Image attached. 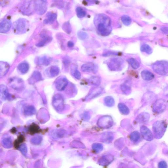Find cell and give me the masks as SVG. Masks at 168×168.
Instances as JSON below:
<instances>
[{
	"label": "cell",
	"instance_id": "6da1fadb",
	"mask_svg": "<svg viewBox=\"0 0 168 168\" xmlns=\"http://www.w3.org/2000/svg\"><path fill=\"white\" fill-rule=\"evenodd\" d=\"M95 24L97 31L103 36H107L112 31L111 20L109 17L104 14H100L96 17Z\"/></svg>",
	"mask_w": 168,
	"mask_h": 168
},
{
	"label": "cell",
	"instance_id": "7a4b0ae2",
	"mask_svg": "<svg viewBox=\"0 0 168 168\" xmlns=\"http://www.w3.org/2000/svg\"><path fill=\"white\" fill-rule=\"evenodd\" d=\"M167 127V124L163 120H158L153 124V130L155 137L160 139L163 136Z\"/></svg>",
	"mask_w": 168,
	"mask_h": 168
},
{
	"label": "cell",
	"instance_id": "3957f363",
	"mask_svg": "<svg viewBox=\"0 0 168 168\" xmlns=\"http://www.w3.org/2000/svg\"><path fill=\"white\" fill-rule=\"evenodd\" d=\"M29 23L27 20L25 19L21 18L14 22L13 29L15 34H21L27 31Z\"/></svg>",
	"mask_w": 168,
	"mask_h": 168
},
{
	"label": "cell",
	"instance_id": "277c9868",
	"mask_svg": "<svg viewBox=\"0 0 168 168\" xmlns=\"http://www.w3.org/2000/svg\"><path fill=\"white\" fill-rule=\"evenodd\" d=\"M152 68L159 75H166L168 73V62L164 61H157L152 65Z\"/></svg>",
	"mask_w": 168,
	"mask_h": 168
},
{
	"label": "cell",
	"instance_id": "5b68a950",
	"mask_svg": "<svg viewBox=\"0 0 168 168\" xmlns=\"http://www.w3.org/2000/svg\"><path fill=\"white\" fill-rule=\"evenodd\" d=\"M20 10L25 15H30L35 11L34 1H27L23 3L20 6Z\"/></svg>",
	"mask_w": 168,
	"mask_h": 168
},
{
	"label": "cell",
	"instance_id": "8992f818",
	"mask_svg": "<svg viewBox=\"0 0 168 168\" xmlns=\"http://www.w3.org/2000/svg\"><path fill=\"white\" fill-rule=\"evenodd\" d=\"M167 104L166 101L163 99H159L153 104L152 110L154 112L160 114L163 113L167 108Z\"/></svg>",
	"mask_w": 168,
	"mask_h": 168
},
{
	"label": "cell",
	"instance_id": "52a82bcc",
	"mask_svg": "<svg viewBox=\"0 0 168 168\" xmlns=\"http://www.w3.org/2000/svg\"><path fill=\"white\" fill-rule=\"evenodd\" d=\"M52 105L58 111H62L64 108V101L63 96L60 94H56L53 97Z\"/></svg>",
	"mask_w": 168,
	"mask_h": 168
},
{
	"label": "cell",
	"instance_id": "ba28073f",
	"mask_svg": "<svg viewBox=\"0 0 168 168\" xmlns=\"http://www.w3.org/2000/svg\"><path fill=\"white\" fill-rule=\"evenodd\" d=\"M113 121L112 117L106 115L100 118L97 122V125L100 128L104 129L110 128L112 126Z\"/></svg>",
	"mask_w": 168,
	"mask_h": 168
},
{
	"label": "cell",
	"instance_id": "9c48e42d",
	"mask_svg": "<svg viewBox=\"0 0 168 168\" xmlns=\"http://www.w3.org/2000/svg\"><path fill=\"white\" fill-rule=\"evenodd\" d=\"M46 1H34L35 11L40 15L46 13L48 9V3Z\"/></svg>",
	"mask_w": 168,
	"mask_h": 168
},
{
	"label": "cell",
	"instance_id": "30bf717a",
	"mask_svg": "<svg viewBox=\"0 0 168 168\" xmlns=\"http://www.w3.org/2000/svg\"><path fill=\"white\" fill-rule=\"evenodd\" d=\"M123 63V59L118 58L111 59L107 64L109 68L111 70L117 71L122 69Z\"/></svg>",
	"mask_w": 168,
	"mask_h": 168
},
{
	"label": "cell",
	"instance_id": "8fae6325",
	"mask_svg": "<svg viewBox=\"0 0 168 168\" xmlns=\"http://www.w3.org/2000/svg\"><path fill=\"white\" fill-rule=\"evenodd\" d=\"M9 83L12 87L17 91L22 90L24 87V82L20 78H11L10 80Z\"/></svg>",
	"mask_w": 168,
	"mask_h": 168
},
{
	"label": "cell",
	"instance_id": "7c38bea8",
	"mask_svg": "<svg viewBox=\"0 0 168 168\" xmlns=\"http://www.w3.org/2000/svg\"><path fill=\"white\" fill-rule=\"evenodd\" d=\"M141 135L144 140L151 141L153 139V135L150 130L145 126H142L140 128Z\"/></svg>",
	"mask_w": 168,
	"mask_h": 168
},
{
	"label": "cell",
	"instance_id": "4fadbf2b",
	"mask_svg": "<svg viewBox=\"0 0 168 168\" xmlns=\"http://www.w3.org/2000/svg\"><path fill=\"white\" fill-rule=\"evenodd\" d=\"M81 70L83 72L96 73L98 71V67L93 63H87L83 64Z\"/></svg>",
	"mask_w": 168,
	"mask_h": 168
},
{
	"label": "cell",
	"instance_id": "5bb4252c",
	"mask_svg": "<svg viewBox=\"0 0 168 168\" xmlns=\"http://www.w3.org/2000/svg\"><path fill=\"white\" fill-rule=\"evenodd\" d=\"M11 26L10 20L8 19L3 20L0 24V32L2 33H6L10 30Z\"/></svg>",
	"mask_w": 168,
	"mask_h": 168
},
{
	"label": "cell",
	"instance_id": "9a60e30c",
	"mask_svg": "<svg viewBox=\"0 0 168 168\" xmlns=\"http://www.w3.org/2000/svg\"><path fill=\"white\" fill-rule=\"evenodd\" d=\"M68 83V82L66 78H61L56 82V87L58 90L62 91L65 89Z\"/></svg>",
	"mask_w": 168,
	"mask_h": 168
},
{
	"label": "cell",
	"instance_id": "2e32d148",
	"mask_svg": "<svg viewBox=\"0 0 168 168\" xmlns=\"http://www.w3.org/2000/svg\"><path fill=\"white\" fill-rule=\"evenodd\" d=\"M0 95L2 100H9L11 98V96L9 93L7 88L4 85H1L0 87Z\"/></svg>",
	"mask_w": 168,
	"mask_h": 168
},
{
	"label": "cell",
	"instance_id": "e0dca14e",
	"mask_svg": "<svg viewBox=\"0 0 168 168\" xmlns=\"http://www.w3.org/2000/svg\"><path fill=\"white\" fill-rule=\"evenodd\" d=\"M102 89L101 88L98 87L94 88L87 96L86 100H88L96 98L97 97L100 95L102 93Z\"/></svg>",
	"mask_w": 168,
	"mask_h": 168
},
{
	"label": "cell",
	"instance_id": "ac0fdd59",
	"mask_svg": "<svg viewBox=\"0 0 168 168\" xmlns=\"http://www.w3.org/2000/svg\"><path fill=\"white\" fill-rule=\"evenodd\" d=\"M9 68L10 66L8 63L0 62V77L1 78L6 75Z\"/></svg>",
	"mask_w": 168,
	"mask_h": 168
},
{
	"label": "cell",
	"instance_id": "d6986e66",
	"mask_svg": "<svg viewBox=\"0 0 168 168\" xmlns=\"http://www.w3.org/2000/svg\"><path fill=\"white\" fill-rule=\"evenodd\" d=\"M113 159V157L111 155H105L100 159L99 164L102 166H107L111 163Z\"/></svg>",
	"mask_w": 168,
	"mask_h": 168
},
{
	"label": "cell",
	"instance_id": "ffe728a7",
	"mask_svg": "<svg viewBox=\"0 0 168 168\" xmlns=\"http://www.w3.org/2000/svg\"><path fill=\"white\" fill-rule=\"evenodd\" d=\"M46 19L44 20L45 24H51L53 23L57 18V14L55 13L49 12L46 14Z\"/></svg>",
	"mask_w": 168,
	"mask_h": 168
},
{
	"label": "cell",
	"instance_id": "44dd1931",
	"mask_svg": "<svg viewBox=\"0 0 168 168\" xmlns=\"http://www.w3.org/2000/svg\"><path fill=\"white\" fill-rule=\"evenodd\" d=\"M42 79V76L40 73L38 71H35L32 75L29 80V83L33 84L39 81Z\"/></svg>",
	"mask_w": 168,
	"mask_h": 168
},
{
	"label": "cell",
	"instance_id": "7402d4cb",
	"mask_svg": "<svg viewBox=\"0 0 168 168\" xmlns=\"http://www.w3.org/2000/svg\"><path fill=\"white\" fill-rule=\"evenodd\" d=\"M150 118V116L149 113L143 112L138 115L137 118V120L139 123H146L149 121Z\"/></svg>",
	"mask_w": 168,
	"mask_h": 168
},
{
	"label": "cell",
	"instance_id": "603a6c76",
	"mask_svg": "<svg viewBox=\"0 0 168 168\" xmlns=\"http://www.w3.org/2000/svg\"><path fill=\"white\" fill-rule=\"evenodd\" d=\"M141 77L143 80L150 81L152 80L154 78V75L152 73L148 70H144L141 73Z\"/></svg>",
	"mask_w": 168,
	"mask_h": 168
},
{
	"label": "cell",
	"instance_id": "cb8c5ba5",
	"mask_svg": "<svg viewBox=\"0 0 168 168\" xmlns=\"http://www.w3.org/2000/svg\"><path fill=\"white\" fill-rule=\"evenodd\" d=\"M37 63L39 65L48 66L51 61L50 58L46 56H43L38 58L36 61Z\"/></svg>",
	"mask_w": 168,
	"mask_h": 168
},
{
	"label": "cell",
	"instance_id": "d4e9b609",
	"mask_svg": "<svg viewBox=\"0 0 168 168\" xmlns=\"http://www.w3.org/2000/svg\"><path fill=\"white\" fill-rule=\"evenodd\" d=\"M29 66L28 63L26 62H22L20 63L17 66V70L22 74L27 73L29 70Z\"/></svg>",
	"mask_w": 168,
	"mask_h": 168
},
{
	"label": "cell",
	"instance_id": "484cf974",
	"mask_svg": "<svg viewBox=\"0 0 168 168\" xmlns=\"http://www.w3.org/2000/svg\"><path fill=\"white\" fill-rule=\"evenodd\" d=\"M114 138L113 134L112 132H107L103 135L102 139L103 142L110 143L113 141Z\"/></svg>",
	"mask_w": 168,
	"mask_h": 168
},
{
	"label": "cell",
	"instance_id": "4316f807",
	"mask_svg": "<svg viewBox=\"0 0 168 168\" xmlns=\"http://www.w3.org/2000/svg\"><path fill=\"white\" fill-rule=\"evenodd\" d=\"M36 110L34 106L29 105L26 107L24 109V113L27 116L33 115L36 113Z\"/></svg>",
	"mask_w": 168,
	"mask_h": 168
},
{
	"label": "cell",
	"instance_id": "83f0119b",
	"mask_svg": "<svg viewBox=\"0 0 168 168\" xmlns=\"http://www.w3.org/2000/svg\"><path fill=\"white\" fill-rule=\"evenodd\" d=\"M118 107L120 112L122 114L125 115H127L129 114V109L124 104L122 103H119L118 105Z\"/></svg>",
	"mask_w": 168,
	"mask_h": 168
},
{
	"label": "cell",
	"instance_id": "f1b7e54d",
	"mask_svg": "<svg viewBox=\"0 0 168 168\" xmlns=\"http://www.w3.org/2000/svg\"><path fill=\"white\" fill-rule=\"evenodd\" d=\"M60 71L59 68L57 66H52L50 68L49 72L50 76L52 77H54L57 76Z\"/></svg>",
	"mask_w": 168,
	"mask_h": 168
},
{
	"label": "cell",
	"instance_id": "f546056e",
	"mask_svg": "<svg viewBox=\"0 0 168 168\" xmlns=\"http://www.w3.org/2000/svg\"><path fill=\"white\" fill-rule=\"evenodd\" d=\"M52 40V38L50 37L47 36L44 37L42 40L36 44V46L37 47H40V48L43 47L46 45L47 44L50 42Z\"/></svg>",
	"mask_w": 168,
	"mask_h": 168
},
{
	"label": "cell",
	"instance_id": "4dcf8cb0",
	"mask_svg": "<svg viewBox=\"0 0 168 168\" xmlns=\"http://www.w3.org/2000/svg\"><path fill=\"white\" fill-rule=\"evenodd\" d=\"M105 105L109 107H112L115 104V101L113 97L108 96L105 97L104 100Z\"/></svg>",
	"mask_w": 168,
	"mask_h": 168
},
{
	"label": "cell",
	"instance_id": "1f68e13d",
	"mask_svg": "<svg viewBox=\"0 0 168 168\" xmlns=\"http://www.w3.org/2000/svg\"><path fill=\"white\" fill-rule=\"evenodd\" d=\"M128 63L131 65L132 68L134 69H137L140 66V64L138 62L133 58H129L128 60Z\"/></svg>",
	"mask_w": 168,
	"mask_h": 168
},
{
	"label": "cell",
	"instance_id": "d6a6232c",
	"mask_svg": "<svg viewBox=\"0 0 168 168\" xmlns=\"http://www.w3.org/2000/svg\"><path fill=\"white\" fill-rule=\"evenodd\" d=\"M140 138V134L138 131L132 132L130 135V139L134 142H137Z\"/></svg>",
	"mask_w": 168,
	"mask_h": 168
},
{
	"label": "cell",
	"instance_id": "836d02e7",
	"mask_svg": "<svg viewBox=\"0 0 168 168\" xmlns=\"http://www.w3.org/2000/svg\"><path fill=\"white\" fill-rule=\"evenodd\" d=\"M141 52L146 53L147 54H150L152 52V49L149 45L147 44H143L141 45Z\"/></svg>",
	"mask_w": 168,
	"mask_h": 168
},
{
	"label": "cell",
	"instance_id": "e575fe53",
	"mask_svg": "<svg viewBox=\"0 0 168 168\" xmlns=\"http://www.w3.org/2000/svg\"><path fill=\"white\" fill-rule=\"evenodd\" d=\"M89 83L92 85H99L101 83V79L99 76H94L89 79Z\"/></svg>",
	"mask_w": 168,
	"mask_h": 168
},
{
	"label": "cell",
	"instance_id": "d590c367",
	"mask_svg": "<svg viewBox=\"0 0 168 168\" xmlns=\"http://www.w3.org/2000/svg\"><path fill=\"white\" fill-rule=\"evenodd\" d=\"M76 14L79 18H81L84 17L86 15V12L81 7H78L76 8Z\"/></svg>",
	"mask_w": 168,
	"mask_h": 168
},
{
	"label": "cell",
	"instance_id": "8d00e7d4",
	"mask_svg": "<svg viewBox=\"0 0 168 168\" xmlns=\"http://www.w3.org/2000/svg\"><path fill=\"white\" fill-rule=\"evenodd\" d=\"M121 20L123 24L128 26L131 24L132 20L130 17L127 15H123L122 17Z\"/></svg>",
	"mask_w": 168,
	"mask_h": 168
},
{
	"label": "cell",
	"instance_id": "74e56055",
	"mask_svg": "<svg viewBox=\"0 0 168 168\" xmlns=\"http://www.w3.org/2000/svg\"><path fill=\"white\" fill-rule=\"evenodd\" d=\"M62 28L63 30L67 34H70L71 32V26L69 22L64 23L62 26Z\"/></svg>",
	"mask_w": 168,
	"mask_h": 168
},
{
	"label": "cell",
	"instance_id": "f35d334b",
	"mask_svg": "<svg viewBox=\"0 0 168 168\" xmlns=\"http://www.w3.org/2000/svg\"><path fill=\"white\" fill-rule=\"evenodd\" d=\"M93 149L96 152H99L102 151L103 146L102 144L99 143H95L92 145Z\"/></svg>",
	"mask_w": 168,
	"mask_h": 168
},
{
	"label": "cell",
	"instance_id": "ab89813d",
	"mask_svg": "<svg viewBox=\"0 0 168 168\" xmlns=\"http://www.w3.org/2000/svg\"><path fill=\"white\" fill-rule=\"evenodd\" d=\"M121 88L123 92L125 93L128 94L131 91L130 87L125 84L122 85L121 86Z\"/></svg>",
	"mask_w": 168,
	"mask_h": 168
},
{
	"label": "cell",
	"instance_id": "60d3db41",
	"mask_svg": "<svg viewBox=\"0 0 168 168\" xmlns=\"http://www.w3.org/2000/svg\"><path fill=\"white\" fill-rule=\"evenodd\" d=\"M78 36L79 39L84 40L86 39L88 37V35L84 32L79 31L78 32Z\"/></svg>",
	"mask_w": 168,
	"mask_h": 168
},
{
	"label": "cell",
	"instance_id": "b9f144b4",
	"mask_svg": "<svg viewBox=\"0 0 168 168\" xmlns=\"http://www.w3.org/2000/svg\"><path fill=\"white\" fill-rule=\"evenodd\" d=\"M158 168H167V165L166 162L164 161H162L158 164Z\"/></svg>",
	"mask_w": 168,
	"mask_h": 168
},
{
	"label": "cell",
	"instance_id": "7bdbcfd3",
	"mask_svg": "<svg viewBox=\"0 0 168 168\" xmlns=\"http://www.w3.org/2000/svg\"><path fill=\"white\" fill-rule=\"evenodd\" d=\"M73 75L76 79H80L81 77V73L77 69L74 70L73 72Z\"/></svg>",
	"mask_w": 168,
	"mask_h": 168
},
{
	"label": "cell",
	"instance_id": "ee69618b",
	"mask_svg": "<svg viewBox=\"0 0 168 168\" xmlns=\"http://www.w3.org/2000/svg\"><path fill=\"white\" fill-rule=\"evenodd\" d=\"M42 140V138L40 136H36L32 139V141L33 142H39Z\"/></svg>",
	"mask_w": 168,
	"mask_h": 168
},
{
	"label": "cell",
	"instance_id": "f6af8a7d",
	"mask_svg": "<svg viewBox=\"0 0 168 168\" xmlns=\"http://www.w3.org/2000/svg\"><path fill=\"white\" fill-rule=\"evenodd\" d=\"M63 62L64 65L65 66L68 65L70 63V60L68 59L67 58H64Z\"/></svg>",
	"mask_w": 168,
	"mask_h": 168
},
{
	"label": "cell",
	"instance_id": "bcb514c9",
	"mask_svg": "<svg viewBox=\"0 0 168 168\" xmlns=\"http://www.w3.org/2000/svg\"><path fill=\"white\" fill-rule=\"evenodd\" d=\"M161 30L165 34H168V27H164L161 28Z\"/></svg>",
	"mask_w": 168,
	"mask_h": 168
},
{
	"label": "cell",
	"instance_id": "7dc6e473",
	"mask_svg": "<svg viewBox=\"0 0 168 168\" xmlns=\"http://www.w3.org/2000/svg\"><path fill=\"white\" fill-rule=\"evenodd\" d=\"M74 43L73 42H71V41H69V42H68L67 43L68 46L70 48H72V47L74 46Z\"/></svg>",
	"mask_w": 168,
	"mask_h": 168
}]
</instances>
